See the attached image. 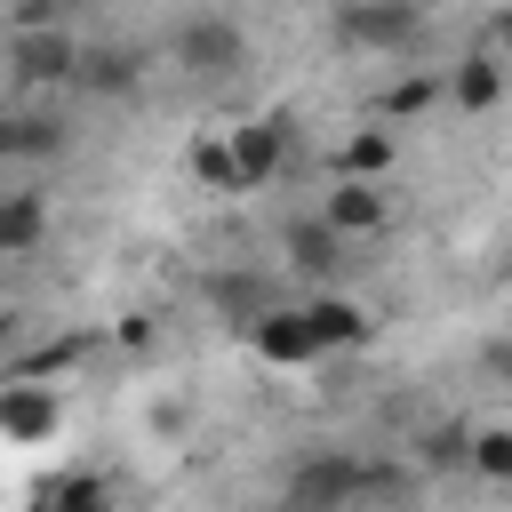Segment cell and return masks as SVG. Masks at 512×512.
<instances>
[{
  "mask_svg": "<svg viewBox=\"0 0 512 512\" xmlns=\"http://www.w3.org/2000/svg\"><path fill=\"white\" fill-rule=\"evenodd\" d=\"M424 32L416 0H336V40L344 48H408Z\"/></svg>",
  "mask_w": 512,
  "mask_h": 512,
  "instance_id": "6da1fadb",
  "label": "cell"
},
{
  "mask_svg": "<svg viewBox=\"0 0 512 512\" xmlns=\"http://www.w3.org/2000/svg\"><path fill=\"white\" fill-rule=\"evenodd\" d=\"M176 56H184V72L224 80V72H240V64H248V32H240V24H224V16H192V24L176 32Z\"/></svg>",
  "mask_w": 512,
  "mask_h": 512,
  "instance_id": "7a4b0ae2",
  "label": "cell"
},
{
  "mask_svg": "<svg viewBox=\"0 0 512 512\" xmlns=\"http://www.w3.org/2000/svg\"><path fill=\"white\" fill-rule=\"evenodd\" d=\"M360 488H384V472L376 464H344V456H320V464H304L296 472V512H336V504H352Z\"/></svg>",
  "mask_w": 512,
  "mask_h": 512,
  "instance_id": "3957f363",
  "label": "cell"
},
{
  "mask_svg": "<svg viewBox=\"0 0 512 512\" xmlns=\"http://www.w3.org/2000/svg\"><path fill=\"white\" fill-rule=\"evenodd\" d=\"M320 216H328L344 240H368V232H384L392 200H384V184H376V176H336V192L320 200Z\"/></svg>",
  "mask_w": 512,
  "mask_h": 512,
  "instance_id": "277c9868",
  "label": "cell"
},
{
  "mask_svg": "<svg viewBox=\"0 0 512 512\" xmlns=\"http://www.w3.org/2000/svg\"><path fill=\"white\" fill-rule=\"evenodd\" d=\"M248 344H256V360H272V368H304V360H320L312 312H256V320H248Z\"/></svg>",
  "mask_w": 512,
  "mask_h": 512,
  "instance_id": "5b68a950",
  "label": "cell"
},
{
  "mask_svg": "<svg viewBox=\"0 0 512 512\" xmlns=\"http://www.w3.org/2000/svg\"><path fill=\"white\" fill-rule=\"evenodd\" d=\"M56 424H64V400L48 384H32V376H8L0 384V432L8 440H48Z\"/></svg>",
  "mask_w": 512,
  "mask_h": 512,
  "instance_id": "8992f818",
  "label": "cell"
},
{
  "mask_svg": "<svg viewBox=\"0 0 512 512\" xmlns=\"http://www.w3.org/2000/svg\"><path fill=\"white\" fill-rule=\"evenodd\" d=\"M504 88H512V72H504V56H488V48H472V56L448 72V104H456V112H496Z\"/></svg>",
  "mask_w": 512,
  "mask_h": 512,
  "instance_id": "52a82bcc",
  "label": "cell"
},
{
  "mask_svg": "<svg viewBox=\"0 0 512 512\" xmlns=\"http://www.w3.org/2000/svg\"><path fill=\"white\" fill-rule=\"evenodd\" d=\"M80 56L72 32H16V80H80Z\"/></svg>",
  "mask_w": 512,
  "mask_h": 512,
  "instance_id": "ba28073f",
  "label": "cell"
},
{
  "mask_svg": "<svg viewBox=\"0 0 512 512\" xmlns=\"http://www.w3.org/2000/svg\"><path fill=\"white\" fill-rule=\"evenodd\" d=\"M232 136V160H240V176H248V192L280 168V152H288V128L280 120H240V128H224Z\"/></svg>",
  "mask_w": 512,
  "mask_h": 512,
  "instance_id": "9c48e42d",
  "label": "cell"
},
{
  "mask_svg": "<svg viewBox=\"0 0 512 512\" xmlns=\"http://www.w3.org/2000/svg\"><path fill=\"white\" fill-rule=\"evenodd\" d=\"M288 264H296L304 280H328V272L344 264V232H336L328 216H320V224H312V216H304V224H288Z\"/></svg>",
  "mask_w": 512,
  "mask_h": 512,
  "instance_id": "30bf717a",
  "label": "cell"
},
{
  "mask_svg": "<svg viewBox=\"0 0 512 512\" xmlns=\"http://www.w3.org/2000/svg\"><path fill=\"white\" fill-rule=\"evenodd\" d=\"M312 312V336H320V352H360L376 328H368V312L360 304H344V296H312L304 304Z\"/></svg>",
  "mask_w": 512,
  "mask_h": 512,
  "instance_id": "8fae6325",
  "label": "cell"
},
{
  "mask_svg": "<svg viewBox=\"0 0 512 512\" xmlns=\"http://www.w3.org/2000/svg\"><path fill=\"white\" fill-rule=\"evenodd\" d=\"M40 224H48V208H40L32 192H8V200H0V256H32Z\"/></svg>",
  "mask_w": 512,
  "mask_h": 512,
  "instance_id": "7c38bea8",
  "label": "cell"
},
{
  "mask_svg": "<svg viewBox=\"0 0 512 512\" xmlns=\"http://www.w3.org/2000/svg\"><path fill=\"white\" fill-rule=\"evenodd\" d=\"M192 176H200L208 192H248V176H240V160H232V136H200V144H192Z\"/></svg>",
  "mask_w": 512,
  "mask_h": 512,
  "instance_id": "4fadbf2b",
  "label": "cell"
},
{
  "mask_svg": "<svg viewBox=\"0 0 512 512\" xmlns=\"http://www.w3.org/2000/svg\"><path fill=\"white\" fill-rule=\"evenodd\" d=\"M80 88H96V96L136 88V56H128V48H88V56H80Z\"/></svg>",
  "mask_w": 512,
  "mask_h": 512,
  "instance_id": "5bb4252c",
  "label": "cell"
},
{
  "mask_svg": "<svg viewBox=\"0 0 512 512\" xmlns=\"http://www.w3.org/2000/svg\"><path fill=\"white\" fill-rule=\"evenodd\" d=\"M16 160H48V152H64V120H48V112H24V120H8V136H0Z\"/></svg>",
  "mask_w": 512,
  "mask_h": 512,
  "instance_id": "9a60e30c",
  "label": "cell"
},
{
  "mask_svg": "<svg viewBox=\"0 0 512 512\" xmlns=\"http://www.w3.org/2000/svg\"><path fill=\"white\" fill-rule=\"evenodd\" d=\"M336 168H344V176H376V184H384V168H392V128H360V136H344Z\"/></svg>",
  "mask_w": 512,
  "mask_h": 512,
  "instance_id": "2e32d148",
  "label": "cell"
},
{
  "mask_svg": "<svg viewBox=\"0 0 512 512\" xmlns=\"http://www.w3.org/2000/svg\"><path fill=\"white\" fill-rule=\"evenodd\" d=\"M48 512H112V488H104L96 472H72V480H56Z\"/></svg>",
  "mask_w": 512,
  "mask_h": 512,
  "instance_id": "e0dca14e",
  "label": "cell"
},
{
  "mask_svg": "<svg viewBox=\"0 0 512 512\" xmlns=\"http://www.w3.org/2000/svg\"><path fill=\"white\" fill-rule=\"evenodd\" d=\"M472 472H488V480H512V424H488V432H472Z\"/></svg>",
  "mask_w": 512,
  "mask_h": 512,
  "instance_id": "ac0fdd59",
  "label": "cell"
},
{
  "mask_svg": "<svg viewBox=\"0 0 512 512\" xmlns=\"http://www.w3.org/2000/svg\"><path fill=\"white\" fill-rule=\"evenodd\" d=\"M432 96H448V80H400V88L384 96V120H408V112H424Z\"/></svg>",
  "mask_w": 512,
  "mask_h": 512,
  "instance_id": "d6986e66",
  "label": "cell"
},
{
  "mask_svg": "<svg viewBox=\"0 0 512 512\" xmlns=\"http://www.w3.org/2000/svg\"><path fill=\"white\" fill-rule=\"evenodd\" d=\"M88 344L80 336H64V344H48V352H32V360H16V376H56V368H72Z\"/></svg>",
  "mask_w": 512,
  "mask_h": 512,
  "instance_id": "ffe728a7",
  "label": "cell"
},
{
  "mask_svg": "<svg viewBox=\"0 0 512 512\" xmlns=\"http://www.w3.org/2000/svg\"><path fill=\"white\" fill-rule=\"evenodd\" d=\"M432 456H440V464H472V432H464V424L432 432Z\"/></svg>",
  "mask_w": 512,
  "mask_h": 512,
  "instance_id": "44dd1931",
  "label": "cell"
},
{
  "mask_svg": "<svg viewBox=\"0 0 512 512\" xmlns=\"http://www.w3.org/2000/svg\"><path fill=\"white\" fill-rule=\"evenodd\" d=\"M496 40H512V16H496Z\"/></svg>",
  "mask_w": 512,
  "mask_h": 512,
  "instance_id": "7402d4cb",
  "label": "cell"
}]
</instances>
